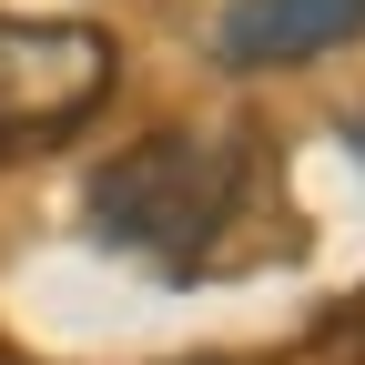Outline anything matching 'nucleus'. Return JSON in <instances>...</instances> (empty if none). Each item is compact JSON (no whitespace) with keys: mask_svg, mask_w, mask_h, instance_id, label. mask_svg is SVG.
Here are the masks:
<instances>
[{"mask_svg":"<svg viewBox=\"0 0 365 365\" xmlns=\"http://www.w3.org/2000/svg\"><path fill=\"white\" fill-rule=\"evenodd\" d=\"M365 31V0H223L213 51L234 71H274V61H314L335 41Z\"/></svg>","mask_w":365,"mask_h":365,"instance_id":"nucleus-3","label":"nucleus"},{"mask_svg":"<svg viewBox=\"0 0 365 365\" xmlns=\"http://www.w3.org/2000/svg\"><path fill=\"white\" fill-rule=\"evenodd\" d=\"M112 31L91 21H11L0 11V153L71 143L112 102Z\"/></svg>","mask_w":365,"mask_h":365,"instance_id":"nucleus-2","label":"nucleus"},{"mask_svg":"<svg viewBox=\"0 0 365 365\" xmlns=\"http://www.w3.org/2000/svg\"><path fill=\"white\" fill-rule=\"evenodd\" d=\"M244 193V132H143L132 153H112L91 173V234L122 244V254H163L182 264L193 244L223 234V213Z\"/></svg>","mask_w":365,"mask_h":365,"instance_id":"nucleus-1","label":"nucleus"},{"mask_svg":"<svg viewBox=\"0 0 365 365\" xmlns=\"http://www.w3.org/2000/svg\"><path fill=\"white\" fill-rule=\"evenodd\" d=\"M345 153H355V163H365V112H345Z\"/></svg>","mask_w":365,"mask_h":365,"instance_id":"nucleus-4","label":"nucleus"}]
</instances>
